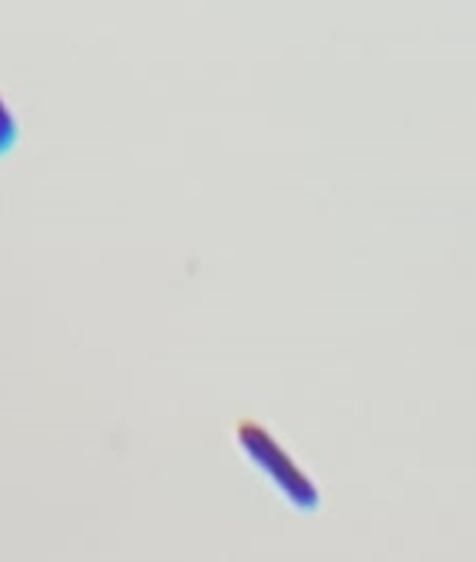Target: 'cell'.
<instances>
[{"mask_svg": "<svg viewBox=\"0 0 476 562\" xmlns=\"http://www.w3.org/2000/svg\"><path fill=\"white\" fill-rule=\"evenodd\" d=\"M235 440L242 447V453L249 457V463L295 506V509H318L321 506V493L318 486L308 480V473L292 460V453L259 424V420H238L235 424Z\"/></svg>", "mask_w": 476, "mask_h": 562, "instance_id": "6da1fadb", "label": "cell"}, {"mask_svg": "<svg viewBox=\"0 0 476 562\" xmlns=\"http://www.w3.org/2000/svg\"><path fill=\"white\" fill-rule=\"evenodd\" d=\"M21 120L14 113V106L8 103V97L0 93V162H4L8 156H14V149L21 146Z\"/></svg>", "mask_w": 476, "mask_h": 562, "instance_id": "7a4b0ae2", "label": "cell"}]
</instances>
